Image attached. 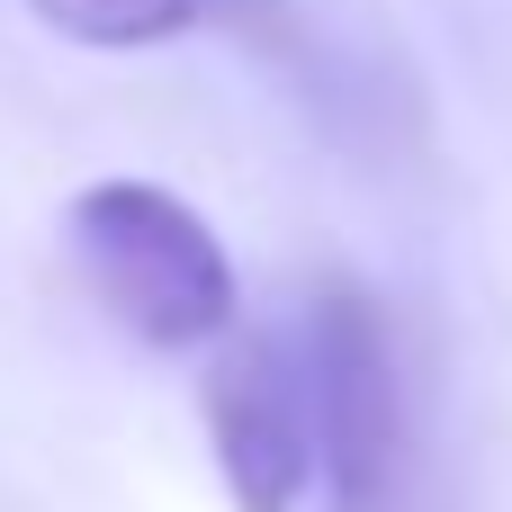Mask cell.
<instances>
[{
	"label": "cell",
	"mask_w": 512,
	"mask_h": 512,
	"mask_svg": "<svg viewBox=\"0 0 512 512\" xmlns=\"http://www.w3.org/2000/svg\"><path fill=\"white\" fill-rule=\"evenodd\" d=\"M297 360L333 512H387L405 486V369L387 306L351 279H324L297 315Z\"/></svg>",
	"instance_id": "2"
},
{
	"label": "cell",
	"mask_w": 512,
	"mask_h": 512,
	"mask_svg": "<svg viewBox=\"0 0 512 512\" xmlns=\"http://www.w3.org/2000/svg\"><path fill=\"white\" fill-rule=\"evenodd\" d=\"M198 414H207L234 512H297L306 477L324 468L297 333H225L198 378Z\"/></svg>",
	"instance_id": "3"
},
{
	"label": "cell",
	"mask_w": 512,
	"mask_h": 512,
	"mask_svg": "<svg viewBox=\"0 0 512 512\" xmlns=\"http://www.w3.org/2000/svg\"><path fill=\"white\" fill-rule=\"evenodd\" d=\"M81 288L108 306V324H126L144 351H207L234 333V261L216 243V225L162 189V180H90L63 216Z\"/></svg>",
	"instance_id": "1"
},
{
	"label": "cell",
	"mask_w": 512,
	"mask_h": 512,
	"mask_svg": "<svg viewBox=\"0 0 512 512\" xmlns=\"http://www.w3.org/2000/svg\"><path fill=\"white\" fill-rule=\"evenodd\" d=\"M18 9L72 45H99V54H144V45H171L207 18V0H18Z\"/></svg>",
	"instance_id": "4"
}]
</instances>
